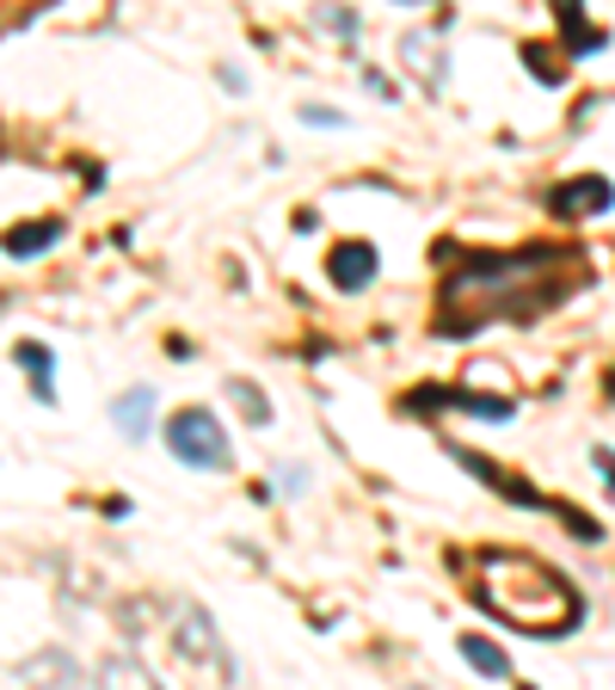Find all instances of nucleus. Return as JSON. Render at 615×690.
I'll return each mask as SVG.
<instances>
[{"label": "nucleus", "instance_id": "obj_12", "mask_svg": "<svg viewBox=\"0 0 615 690\" xmlns=\"http://www.w3.org/2000/svg\"><path fill=\"white\" fill-rule=\"evenodd\" d=\"M56 235H62V222H19L13 235H7V259H37Z\"/></svg>", "mask_w": 615, "mask_h": 690}, {"label": "nucleus", "instance_id": "obj_7", "mask_svg": "<svg viewBox=\"0 0 615 690\" xmlns=\"http://www.w3.org/2000/svg\"><path fill=\"white\" fill-rule=\"evenodd\" d=\"M615 204V186L597 179V172H584V179H567V186L554 191V210L560 216H603Z\"/></svg>", "mask_w": 615, "mask_h": 690}, {"label": "nucleus", "instance_id": "obj_14", "mask_svg": "<svg viewBox=\"0 0 615 690\" xmlns=\"http://www.w3.org/2000/svg\"><path fill=\"white\" fill-rule=\"evenodd\" d=\"M228 401L241 408V420H246V425H271V401L259 394V382L234 377V382H228Z\"/></svg>", "mask_w": 615, "mask_h": 690}, {"label": "nucleus", "instance_id": "obj_4", "mask_svg": "<svg viewBox=\"0 0 615 690\" xmlns=\"http://www.w3.org/2000/svg\"><path fill=\"white\" fill-rule=\"evenodd\" d=\"M172 647H179L185 659H210L222 678H234V659L222 654V635H215L203 604H179V616H172Z\"/></svg>", "mask_w": 615, "mask_h": 690}, {"label": "nucleus", "instance_id": "obj_3", "mask_svg": "<svg viewBox=\"0 0 615 690\" xmlns=\"http://www.w3.org/2000/svg\"><path fill=\"white\" fill-rule=\"evenodd\" d=\"M167 450L179 456L185 469H228L234 450H228V432L210 408H179L167 420Z\"/></svg>", "mask_w": 615, "mask_h": 690}, {"label": "nucleus", "instance_id": "obj_8", "mask_svg": "<svg viewBox=\"0 0 615 690\" xmlns=\"http://www.w3.org/2000/svg\"><path fill=\"white\" fill-rule=\"evenodd\" d=\"M400 63L418 68V75H425V87H444V68H449L444 37H437V32H406V37H400Z\"/></svg>", "mask_w": 615, "mask_h": 690}, {"label": "nucleus", "instance_id": "obj_11", "mask_svg": "<svg viewBox=\"0 0 615 690\" xmlns=\"http://www.w3.org/2000/svg\"><path fill=\"white\" fill-rule=\"evenodd\" d=\"M456 654L468 659V666H474L480 678H492V685H505V678H511V654H505V647H492L487 635H461Z\"/></svg>", "mask_w": 615, "mask_h": 690}, {"label": "nucleus", "instance_id": "obj_17", "mask_svg": "<svg viewBox=\"0 0 615 690\" xmlns=\"http://www.w3.org/2000/svg\"><path fill=\"white\" fill-rule=\"evenodd\" d=\"M591 463H597V475H603V493L615 500V450H610V444H597V450H591Z\"/></svg>", "mask_w": 615, "mask_h": 690}, {"label": "nucleus", "instance_id": "obj_6", "mask_svg": "<svg viewBox=\"0 0 615 690\" xmlns=\"http://www.w3.org/2000/svg\"><path fill=\"white\" fill-rule=\"evenodd\" d=\"M376 247L369 241H338L333 253H326V278H333V290H369L376 283Z\"/></svg>", "mask_w": 615, "mask_h": 690}, {"label": "nucleus", "instance_id": "obj_9", "mask_svg": "<svg viewBox=\"0 0 615 690\" xmlns=\"http://www.w3.org/2000/svg\"><path fill=\"white\" fill-rule=\"evenodd\" d=\"M111 425H118L123 438H148V425H154V389H123L118 401H111Z\"/></svg>", "mask_w": 615, "mask_h": 690}, {"label": "nucleus", "instance_id": "obj_1", "mask_svg": "<svg viewBox=\"0 0 615 690\" xmlns=\"http://www.w3.org/2000/svg\"><path fill=\"white\" fill-rule=\"evenodd\" d=\"M474 598L492 616H505L523 635H536V642H554V635H567L579 623L572 586L554 567H541L536 555H505V549L474 555Z\"/></svg>", "mask_w": 615, "mask_h": 690}, {"label": "nucleus", "instance_id": "obj_5", "mask_svg": "<svg viewBox=\"0 0 615 690\" xmlns=\"http://www.w3.org/2000/svg\"><path fill=\"white\" fill-rule=\"evenodd\" d=\"M13 685H87V666H80L75 654H68V647H44V654H31V659H19L13 672Z\"/></svg>", "mask_w": 615, "mask_h": 690}, {"label": "nucleus", "instance_id": "obj_20", "mask_svg": "<svg viewBox=\"0 0 615 690\" xmlns=\"http://www.w3.org/2000/svg\"><path fill=\"white\" fill-rule=\"evenodd\" d=\"M394 7H437V0H394Z\"/></svg>", "mask_w": 615, "mask_h": 690}, {"label": "nucleus", "instance_id": "obj_2", "mask_svg": "<svg viewBox=\"0 0 615 690\" xmlns=\"http://www.w3.org/2000/svg\"><path fill=\"white\" fill-rule=\"evenodd\" d=\"M567 266V253H523V259H474V266L449 278L444 290V321L437 333H474L492 314H536V302H523V290H548L560 297V283L548 271Z\"/></svg>", "mask_w": 615, "mask_h": 690}, {"label": "nucleus", "instance_id": "obj_18", "mask_svg": "<svg viewBox=\"0 0 615 690\" xmlns=\"http://www.w3.org/2000/svg\"><path fill=\"white\" fill-rule=\"evenodd\" d=\"M364 87H369L376 99H382V105H394V99H400V93H394V80H388L382 68H364Z\"/></svg>", "mask_w": 615, "mask_h": 690}, {"label": "nucleus", "instance_id": "obj_16", "mask_svg": "<svg viewBox=\"0 0 615 690\" xmlns=\"http://www.w3.org/2000/svg\"><path fill=\"white\" fill-rule=\"evenodd\" d=\"M314 19H321L326 32H338V37H357V13H351V7H321Z\"/></svg>", "mask_w": 615, "mask_h": 690}, {"label": "nucleus", "instance_id": "obj_10", "mask_svg": "<svg viewBox=\"0 0 615 690\" xmlns=\"http://www.w3.org/2000/svg\"><path fill=\"white\" fill-rule=\"evenodd\" d=\"M13 358H19V370H31V394L37 401H56V358H49V345H37V340H19L13 345Z\"/></svg>", "mask_w": 615, "mask_h": 690}, {"label": "nucleus", "instance_id": "obj_13", "mask_svg": "<svg viewBox=\"0 0 615 690\" xmlns=\"http://www.w3.org/2000/svg\"><path fill=\"white\" fill-rule=\"evenodd\" d=\"M92 678H99V685H154V672L142 666L136 654H111V659H99V666H92Z\"/></svg>", "mask_w": 615, "mask_h": 690}, {"label": "nucleus", "instance_id": "obj_19", "mask_svg": "<svg viewBox=\"0 0 615 690\" xmlns=\"http://www.w3.org/2000/svg\"><path fill=\"white\" fill-rule=\"evenodd\" d=\"M277 481H283V487H277V493H290V500H295V493H302V487H308V469H295V463H290V469L277 475Z\"/></svg>", "mask_w": 615, "mask_h": 690}, {"label": "nucleus", "instance_id": "obj_15", "mask_svg": "<svg viewBox=\"0 0 615 690\" xmlns=\"http://www.w3.org/2000/svg\"><path fill=\"white\" fill-rule=\"evenodd\" d=\"M295 118H302L308 130H345V124H351V118H345V111H333V105H302Z\"/></svg>", "mask_w": 615, "mask_h": 690}]
</instances>
